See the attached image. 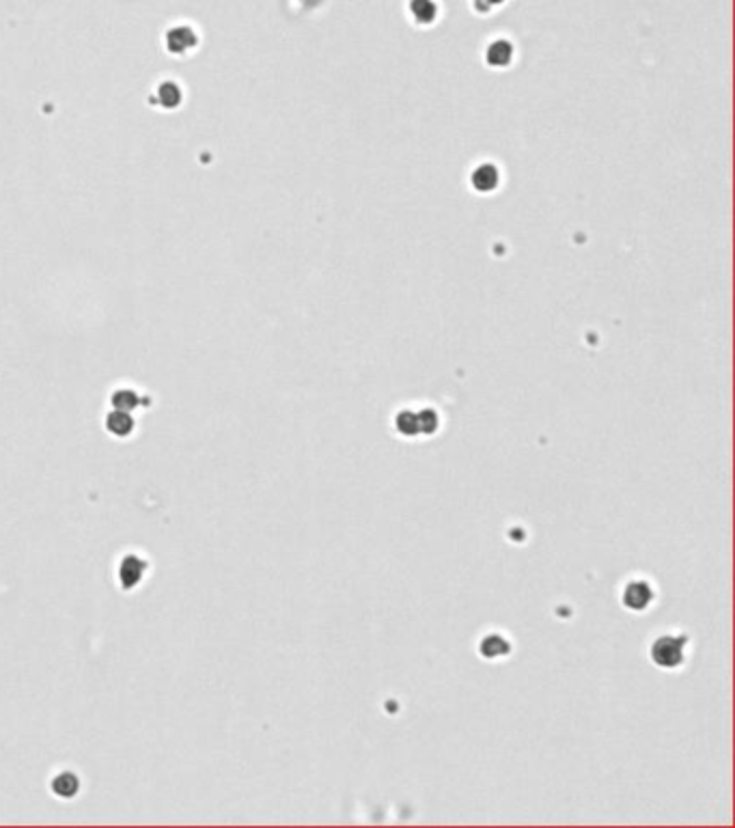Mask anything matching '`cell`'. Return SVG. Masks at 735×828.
<instances>
[{"label": "cell", "mask_w": 735, "mask_h": 828, "mask_svg": "<svg viewBox=\"0 0 735 828\" xmlns=\"http://www.w3.org/2000/svg\"><path fill=\"white\" fill-rule=\"evenodd\" d=\"M686 645L688 637L684 634H662L651 643V660L660 668H677L686 660Z\"/></svg>", "instance_id": "1"}, {"label": "cell", "mask_w": 735, "mask_h": 828, "mask_svg": "<svg viewBox=\"0 0 735 828\" xmlns=\"http://www.w3.org/2000/svg\"><path fill=\"white\" fill-rule=\"evenodd\" d=\"M653 595H656V593H653V587H651L649 580L634 578V580H630V583H627V585L623 587L621 602H623V606H625L627 610L640 613V610H645V608L651 606Z\"/></svg>", "instance_id": "2"}, {"label": "cell", "mask_w": 735, "mask_h": 828, "mask_svg": "<svg viewBox=\"0 0 735 828\" xmlns=\"http://www.w3.org/2000/svg\"><path fill=\"white\" fill-rule=\"evenodd\" d=\"M196 44V32L188 26H175L166 35V48L173 55H184Z\"/></svg>", "instance_id": "3"}, {"label": "cell", "mask_w": 735, "mask_h": 828, "mask_svg": "<svg viewBox=\"0 0 735 828\" xmlns=\"http://www.w3.org/2000/svg\"><path fill=\"white\" fill-rule=\"evenodd\" d=\"M145 561L142 559H138V557H128V559H123V563H121V570H119V578H121V585L125 587V589H132V587H136L140 580H142V574H145Z\"/></svg>", "instance_id": "4"}, {"label": "cell", "mask_w": 735, "mask_h": 828, "mask_svg": "<svg viewBox=\"0 0 735 828\" xmlns=\"http://www.w3.org/2000/svg\"><path fill=\"white\" fill-rule=\"evenodd\" d=\"M106 427H108L111 434H115V436H119V438L130 436L132 430H134V418H132L130 412L115 410V412L108 414V418H106Z\"/></svg>", "instance_id": "5"}, {"label": "cell", "mask_w": 735, "mask_h": 828, "mask_svg": "<svg viewBox=\"0 0 735 828\" xmlns=\"http://www.w3.org/2000/svg\"><path fill=\"white\" fill-rule=\"evenodd\" d=\"M472 186L481 192H490L498 186V169L494 164H481L472 173Z\"/></svg>", "instance_id": "6"}, {"label": "cell", "mask_w": 735, "mask_h": 828, "mask_svg": "<svg viewBox=\"0 0 735 828\" xmlns=\"http://www.w3.org/2000/svg\"><path fill=\"white\" fill-rule=\"evenodd\" d=\"M507 651H509V643L505 637H500V634H490V637L481 641V654L486 658H498V656L507 654Z\"/></svg>", "instance_id": "7"}, {"label": "cell", "mask_w": 735, "mask_h": 828, "mask_svg": "<svg viewBox=\"0 0 735 828\" xmlns=\"http://www.w3.org/2000/svg\"><path fill=\"white\" fill-rule=\"evenodd\" d=\"M395 427L401 436H408V438L419 436L421 434L419 432V414L412 410H401L395 418Z\"/></svg>", "instance_id": "8"}, {"label": "cell", "mask_w": 735, "mask_h": 828, "mask_svg": "<svg viewBox=\"0 0 735 828\" xmlns=\"http://www.w3.org/2000/svg\"><path fill=\"white\" fill-rule=\"evenodd\" d=\"M113 406H115V410L132 412L140 406V397L132 389H119L113 393Z\"/></svg>", "instance_id": "9"}, {"label": "cell", "mask_w": 735, "mask_h": 828, "mask_svg": "<svg viewBox=\"0 0 735 828\" xmlns=\"http://www.w3.org/2000/svg\"><path fill=\"white\" fill-rule=\"evenodd\" d=\"M52 789H55L57 794L63 796V798L74 796L78 791V777L74 772H61L59 777L55 779V783H52Z\"/></svg>", "instance_id": "10"}, {"label": "cell", "mask_w": 735, "mask_h": 828, "mask_svg": "<svg viewBox=\"0 0 735 828\" xmlns=\"http://www.w3.org/2000/svg\"><path fill=\"white\" fill-rule=\"evenodd\" d=\"M511 57H513V48L507 41H496L488 50V61H490V65H496V67L507 65L511 61Z\"/></svg>", "instance_id": "11"}, {"label": "cell", "mask_w": 735, "mask_h": 828, "mask_svg": "<svg viewBox=\"0 0 735 828\" xmlns=\"http://www.w3.org/2000/svg\"><path fill=\"white\" fill-rule=\"evenodd\" d=\"M410 11L414 15L417 22H432L436 17V5L434 0H412L410 3Z\"/></svg>", "instance_id": "12"}, {"label": "cell", "mask_w": 735, "mask_h": 828, "mask_svg": "<svg viewBox=\"0 0 735 828\" xmlns=\"http://www.w3.org/2000/svg\"><path fill=\"white\" fill-rule=\"evenodd\" d=\"M158 99L166 108H173L179 102H182V91H179V84L175 82H164L158 86Z\"/></svg>", "instance_id": "13"}, {"label": "cell", "mask_w": 735, "mask_h": 828, "mask_svg": "<svg viewBox=\"0 0 735 828\" xmlns=\"http://www.w3.org/2000/svg\"><path fill=\"white\" fill-rule=\"evenodd\" d=\"M419 414V432L421 434H436L438 425H440V418L434 410H421Z\"/></svg>", "instance_id": "14"}, {"label": "cell", "mask_w": 735, "mask_h": 828, "mask_svg": "<svg viewBox=\"0 0 735 828\" xmlns=\"http://www.w3.org/2000/svg\"><path fill=\"white\" fill-rule=\"evenodd\" d=\"M479 3H486V7H483V9H490V7H494L498 3H503V0H479Z\"/></svg>", "instance_id": "15"}]
</instances>
